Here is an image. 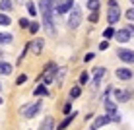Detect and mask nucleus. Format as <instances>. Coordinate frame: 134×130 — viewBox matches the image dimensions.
I'll list each match as a JSON object with an SVG mask.
<instances>
[{"mask_svg":"<svg viewBox=\"0 0 134 130\" xmlns=\"http://www.w3.org/2000/svg\"><path fill=\"white\" fill-rule=\"evenodd\" d=\"M57 70H58L57 62H49L47 66L43 68V72L39 74V80H37V82H43L45 86H51V83H54V76H57Z\"/></svg>","mask_w":134,"mask_h":130,"instance_id":"obj_1","label":"nucleus"},{"mask_svg":"<svg viewBox=\"0 0 134 130\" xmlns=\"http://www.w3.org/2000/svg\"><path fill=\"white\" fill-rule=\"evenodd\" d=\"M68 27L70 29H78L80 27V24H82V8L80 6H74L70 12H68Z\"/></svg>","mask_w":134,"mask_h":130,"instance_id":"obj_2","label":"nucleus"},{"mask_svg":"<svg viewBox=\"0 0 134 130\" xmlns=\"http://www.w3.org/2000/svg\"><path fill=\"white\" fill-rule=\"evenodd\" d=\"M41 107H43V101H35V103H25V107L21 109V115H24L25 118H33L37 113L41 111Z\"/></svg>","mask_w":134,"mask_h":130,"instance_id":"obj_3","label":"nucleus"},{"mask_svg":"<svg viewBox=\"0 0 134 130\" xmlns=\"http://www.w3.org/2000/svg\"><path fill=\"white\" fill-rule=\"evenodd\" d=\"M134 91L132 89H113V97L117 103H126L128 99H132Z\"/></svg>","mask_w":134,"mask_h":130,"instance_id":"obj_4","label":"nucleus"},{"mask_svg":"<svg viewBox=\"0 0 134 130\" xmlns=\"http://www.w3.org/2000/svg\"><path fill=\"white\" fill-rule=\"evenodd\" d=\"M43 29H45V33H47L49 37H54V35H57L54 21H53V14H47V16H43Z\"/></svg>","mask_w":134,"mask_h":130,"instance_id":"obj_5","label":"nucleus"},{"mask_svg":"<svg viewBox=\"0 0 134 130\" xmlns=\"http://www.w3.org/2000/svg\"><path fill=\"white\" fill-rule=\"evenodd\" d=\"M43 49H45V39H33V41H29V53L33 54V56H39L41 53H43Z\"/></svg>","mask_w":134,"mask_h":130,"instance_id":"obj_6","label":"nucleus"},{"mask_svg":"<svg viewBox=\"0 0 134 130\" xmlns=\"http://www.w3.org/2000/svg\"><path fill=\"white\" fill-rule=\"evenodd\" d=\"M37 10H39L41 16H47V14H54L53 0H39V2H37Z\"/></svg>","mask_w":134,"mask_h":130,"instance_id":"obj_7","label":"nucleus"},{"mask_svg":"<svg viewBox=\"0 0 134 130\" xmlns=\"http://www.w3.org/2000/svg\"><path fill=\"white\" fill-rule=\"evenodd\" d=\"M117 56H119V60H122L124 64H134V50H130V49H119Z\"/></svg>","mask_w":134,"mask_h":130,"instance_id":"obj_8","label":"nucleus"},{"mask_svg":"<svg viewBox=\"0 0 134 130\" xmlns=\"http://www.w3.org/2000/svg\"><path fill=\"white\" fill-rule=\"evenodd\" d=\"M121 16H122V12H121V6H115V8H109V10H107V21H109L111 25L119 24Z\"/></svg>","mask_w":134,"mask_h":130,"instance_id":"obj_9","label":"nucleus"},{"mask_svg":"<svg viewBox=\"0 0 134 130\" xmlns=\"http://www.w3.org/2000/svg\"><path fill=\"white\" fill-rule=\"evenodd\" d=\"M115 76L119 78V80H122V82H128V80H132V70L130 68H117L115 70Z\"/></svg>","mask_w":134,"mask_h":130,"instance_id":"obj_10","label":"nucleus"},{"mask_svg":"<svg viewBox=\"0 0 134 130\" xmlns=\"http://www.w3.org/2000/svg\"><path fill=\"white\" fill-rule=\"evenodd\" d=\"M109 122H111V118H109L107 113H105V115H99V117L93 120V124H91V130H97V128L105 126V124H109Z\"/></svg>","mask_w":134,"mask_h":130,"instance_id":"obj_11","label":"nucleus"},{"mask_svg":"<svg viewBox=\"0 0 134 130\" xmlns=\"http://www.w3.org/2000/svg\"><path fill=\"white\" fill-rule=\"evenodd\" d=\"M72 8H74V0H64L60 6L54 8V12H57V14H68Z\"/></svg>","mask_w":134,"mask_h":130,"instance_id":"obj_12","label":"nucleus"},{"mask_svg":"<svg viewBox=\"0 0 134 130\" xmlns=\"http://www.w3.org/2000/svg\"><path fill=\"white\" fill-rule=\"evenodd\" d=\"M66 66H58V70H57V76H54V83H57V87H60L62 83H64V78H66Z\"/></svg>","mask_w":134,"mask_h":130,"instance_id":"obj_13","label":"nucleus"},{"mask_svg":"<svg viewBox=\"0 0 134 130\" xmlns=\"http://www.w3.org/2000/svg\"><path fill=\"white\" fill-rule=\"evenodd\" d=\"M33 95H35V97H47V95H49L47 86H45L43 82H37V86H35V89H33Z\"/></svg>","mask_w":134,"mask_h":130,"instance_id":"obj_14","label":"nucleus"},{"mask_svg":"<svg viewBox=\"0 0 134 130\" xmlns=\"http://www.w3.org/2000/svg\"><path fill=\"white\" fill-rule=\"evenodd\" d=\"M12 72H14V64L0 60V76H12Z\"/></svg>","mask_w":134,"mask_h":130,"instance_id":"obj_15","label":"nucleus"},{"mask_svg":"<svg viewBox=\"0 0 134 130\" xmlns=\"http://www.w3.org/2000/svg\"><path fill=\"white\" fill-rule=\"evenodd\" d=\"M130 33H128L126 29H119V31H115V39L119 41V43H128L130 41Z\"/></svg>","mask_w":134,"mask_h":130,"instance_id":"obj_16","label":"nucleus"},{"mask_svg":"<svg viewBox=\"0 0 134 130\" xmlns=\"http://www.w3.org/2000/svg\"><path fill=\"white\" fill-rule=\"evenodd\" d=\"M39 130H54V118L53 117H45L39 124Z\"/></svg>","mask_w":134,"mask_h":130,"instance_id":"obj_17","label":"nucleus"},{"mask_svg":"<svg viewBox=\"0 0 134 130\" xmlns=\"http://www.w3.org/2000/svg\"><path fill=\"white\" fill-rule=\"evenodd\" d=\"M12 10H14V2L12 0H0V12L10 14Z\"/></svg>","mask_w":134,"mask_h":130,"instance_id":"obj_18","label":"nucleus"},{"mask_svg":"<svg viewBox=\"0 0 134 130\" xmlns=\"http://www.w3.org/2000/svg\"><path fill=\"white\" fill-rule=\"evenodd\" d=\"M91 74H93V78H95V80H103V76L107 74V68H105V66H95Z\"/></svg>","mask_w":134,"mask_h":130,"instance_id":"obj_19","label":"nucleus"},{"mask_svg":"<svg viewBox=\"0 0 134 130\" xmlns=\"http://www.w3.org/2000/svg\"><path fill=\"white\" fill-rule=\"evenodd\" d=\"M12 43H14V35L0 31V45H12Z\"/></svg>","mask_w":134,"mask_h":130,"instance_id":"obj_20","label":"nucleus"},{"mask_svg":"<svg viewBox=\"0 0 134 130\" xmlns=\"http://www.w3.org/2000/svg\"><path fill=\"white\" fill-rule=\"evenodd\" d=\"M74 118H76V113H72V115H66V118H64L62 122H60V124L57 126V130H64L66 126H70V122H72Z\"/></svg>","mask_w":134,"mask_h":130,"instance_id":"obj_21","label":"nucleus"},{"mask_svg":"<svg viewBox=\"0 0 134 130\" xmlns=\"http://www.w3.org/2000/svg\"><path fill=\"white\" fill-rule=\"evenodd\" d=\"M0 25H2V27H10L12 25V16H10V14L0 12Z\"/></svg>","mask_w":134,"mask_h":130,"instance_id":"obj_22","label":"nucleus"},{"mask_svg":"<svg viewBox=\"0 0 134 130\" xmlns=\"http://www.w3.org/2000/svg\"><path fill=\"white\" fill-rule=\"evenodd\" d=\"M105 111H107V115L117 111V101H111L109 97H105Z\"/></svg>","mask_w":134,"mask_h":130,"instance_id":"obj_23","label":"nucleus"},{"mask_svg":"<svg viewBox=\"0 0 134 130\" xmlns=\"http://www.w3.org/2000/svg\"><path fill=\"white\" fill-rule=\"evenodd\" d=\"M25 6H27V14H29L31 18H35L37 14H39V10H37V6H35L33 2H31V0H27V2H25Z\"/></svg>","mask_w":134,"mask_h":130,"instance_id":"obj_24","label":"nucleus"},{"mask_svg":"<svg viewBox=\"0 0 134 130\" xmlns=\"http://www.w3.org/2000/svg\"><path fill=\"white\" fill-rule=\"evenodd\" d=\"M99 0H87V2H86V8H87V10H90V12H97L99 10Z\"/></svg>","mask_w":134,"mask_h":130,"instance_id":"obj_25","label":"nucleus"},{"mask_svg":"<svg viewBox=\"0 0 134 130\" xmlns=\"http://www.w3.org/2000/svg\"><path fill=\"white\" fill-rule=\"evenodd\" d=\"M39 29H41V24H39V21H31L29 27H27V31H29L31 35H37V33H39Z\"/></svg>","mask_w":134,"mask_h":130,"instance_id":"obj_26","label":"nucleus"},{"mask_svg":"<svg viewBox=\"0 0 134 130\" xmlns=\"http://www.w3.org/2000/svg\"><path fill=\"white\" fill-rule=\"evenodd\" d=\"M80 95H82V87L80 86H74L70 89V99H78Z\"/></svg>","mask_w":134,"mask_h":130,"instance_id":"obj_27","label":"nucleus"},{"mask_svg":"<svg viewBox=\"0 0 134 130\" xmlns=\"http://www.w3.org/2000/svg\"><path fill=\"white\" fill-rule=\"evenodd\" d=\"M90 76H91L90 72H82V74H80V78H78V82H80V86H86V83L90 82Z\"/></svg>","mask_w":134,"mask_h":130,"instance_id":"obj_28","label":"nucleus"},{"mask_svg":"<svg viewBox=\"0 0 134 130\" xmlns=\"http://www.w3.org/2000/svg\"><path fill=\"white\" fill-rule=\"evenodd\" d=\"M111 37H115V27H107V29L103 31V39H111Z\"/></svg>","mask_w":134,"mask_h":130,"instance_id":"obj_29","label":"nucleus"},{"mask_svg":"<svg viewBox=\"0 0 134 130\" xmlns=\"http://www.w3.org/2000/svg\"><path fill=\"white\" fill-rule=\"evenodd\" d=\"M109 118H111V122H121V113L113 111V113H109Z\"/></svg>","mask_w":134,"mask_h":130,"instance_id":"obj_30","label":"nucleus"},{"mask_svg":"<svg viewBox=\"0 0 134 130\" xmlns=\"http://www.w3.org/2000/svg\"><path fill=\"white\" fill-rule=\"evenodd\" d=\"M27 82V74L24 72V74H20V76L16 78V86H24V83Z\"/></svg>","mask_w":134,"mask_h":130,"instance_id":"obj_31","label":"nucleus"},{"mask_svg":"<svg viewBox=\"0 0 134 130\" xmlns=\"http://www.w3.org/2000/svg\"><path fill=\"white\" fill-rule=\"evenodd\" d=\"M87 20H90V24H97L99 21V12H91Z\"/></svg>","mask_w":134,"mask_h":130,"instance_id":"obj_32","label":"nucleus"},{"mask_svg":"<svg viewBox=\"0 0 134 130\" xmlns=\"http://www.w3.org/2000/svg\"><path fill=\"white\" fill-rule=\"evenodd\" d=\"M18 24H20V27H21V29H27V27H29V24H31V21L27 20V18H20V21H18Z\"/></svg>","mask_w":134,"mask_h":130,"instance_id":"obj_33","label":"nucleus"},{"mask_svg":"<svg viewBox=\"0 0 134 130\" xmlns=\"http://www.w3.org/2000/svg\"><path fill=\"white\" fill-rule=\"evenodd\" d=\"M70 111H72V99L66 101V103H64V107H62V113H64V115H70Z\"/></svg>","mask_w":134,"mask_h":130,"instance_id":"obj_34","label":"nucleus"},{"mask_svg":"<svg viewBox=\"0 0 134 130\" xmlns=\"http://www.w3.org/2000/svg\"><path fill=\"white\" fill-rule=\"evenodd\" d=\"M107 49H109V41H107V39H103V41L99 43V50H107Z\"/></svg>","mask_w":134,"mask_h":130,"instance_id":"obj_35","label":"nucleus"},{"mask_svg":"<svg viewBox=\"0 0 134 130\" xmlns=\"http://www.w3.org/2000/svg\"><path fill=\"white\" fill-rule=\"evenodd\" d=\"M126 18H128V20H130V21H134V6H132L130 10L126 12Z\"/></svg>","mask_w":134,"mask_h":130,"instance_id":"obj_36","label":"nucleus"},{"mask_svg":"<svg viewBox=\"0 0 134 130\" xmlns=\"http://www.w3.org/2000/svg\"><path fill=\"white\" fill-rule=\"evenodd\" d=\"M90 60H93V53H87L84 56V62H90Z\"/></svg>","mask_w":134,"mask_h":130,"instance_id":"obj_37","label":"nucleus"},{"mask_svg":"<svg viewBox=\"0 0 134 130\" xmlns=\"http://www.w3.org/2000/svg\"><path fill=\"white\" fill-rule=\"evenodd\" d=\"M124 29H126V31H128L130 35H134V25H132V24H128L126 27H124Z\"/></svg>","mask_w":134,"mask_h":130,"instance_id":"obj_38","label":"nucleus"},{"mask_svg":"<svg viewBox=\"0 0 134 130\" xmlns=\"http://www.w3.org/2000/svg\"><path fill=\"white\" fill-rule=\"evenodd\" d=\"M109 8H115V6H119V2H117V0H109Z\"/></svg>","mask_w":134,"mask_h":130,"instance_id":"obj_39","label":"nucleus"},{"mask_svg":"<svg viewBox=\"0 0 134 130\" xmlns=\"http://www.w3.org/2000/svg\"><path fill=\"white\" fill-rule=\"evenodd\" d=\"M0 105H4V99H2V97H0Z\"/></svg>","mask_w":134,"mask_h":130,"instance_id":"obj_40","label":"nucleus"},{"mask_svg":"<svg viewBox=\"0 0 134 130\" xmlns=\"http://www.w3.org/2000/svg\"><path fill=\"white\" fill-rule=\"evenodd\" d=\"M130 4H132V6H134V0H130Z\"/></svg>","mask_w":134,"mask_h":130,"instance_id":"obj_41","label":"nucleus"},{"mask_svg":"<svg viewBox=\"0 0 134 130\" xmlns=\"http://www.w3.org/2000/svg\"><path fill=\"white\" fill-rule=\"evenodd\" d=\"M0 91H2V83H0Z\"/></svg>","mask_w":134,"mask_h":130,"instance_id":"obj_42","label":"nucleus"}]
</instances>
